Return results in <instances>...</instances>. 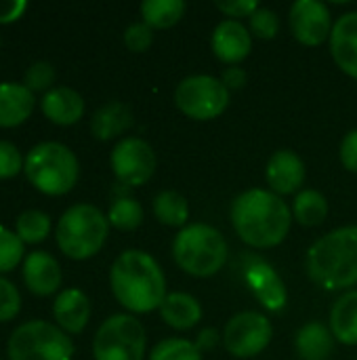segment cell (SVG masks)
Listing matches in <instances>:
<instances>
[{"mask_svg":"<svg viewBox=\"0 0 357 360\" xmlns=\"http://www.w3.org/2000/svg\"><path fill=\"white\" fill-rule=\"evenodd\" d=\"M231 226L242 243L252 249L282 245L292 226V209L271 190L252 188L231 205Z\"/></svg>","mask_w":357,"mask_h":360,"instance_id":"2","label":"cell"},{"mask_svg":"<svg viewBox=\"0 0 357 360\" xmlns=\"http://www.w3.org/2000/svg\"><path fill=\"white\" fill-rule=\"evenodd\" d=\"M292 36L305 46H320L330 40L332 15L330 8L320 0H297L288 15Z\"/></svg>","mask_w":357,"mask_h":360,"instance_id":"12","label":"cell"},{"mask_svg":"<svg viewBox=\"0 0 357 360\" xmlns=\"http://www.w3.org/2000/svg\"><path fill=\"white\" fill-rule=\"evenodd\" d=\"M36 108V95L23 82H0V129L23 124Z\"/></svg>","mask_w":357,"mask_h":360,"instance_id":"20","label":"cell"},{"mask_svg":"<svg viewBox=\"0 0 357 360\" xmlns=\"http://www.w3.org/2000/svg\"><path fill=\"white\" fill-rule=\"evenodd\" d=\"M244 281L259 304L269 312H282L288 304V291L282 276L261 257H246Z\"/></svg>","mask_w":357,"mask_h":360,"instance_id":"13","label":"cell"},{"mask_svg":"<svg viewBox=\"0 0 357 360\" xmlns=\"http://www.w3.org/2000/svg\"><path fill=\"white\" fill-rule=\"evenodd\" d=\"M227 240L208 224H187L173 240L175 264L189 276L210 278L227 262Z\"/></svg>","mask_w":357,"mask_h":360,"instance_id":"6","label":"cell"},{"mask_svg":"<svg viewBox=\"0 0 357 360\" xmlns=\"http://www.w3.org/2000/svg\"><path fill=\"white\" fill-rule=\"evenodd\" d=\"M330 331L343 346H357V289L345 291L330 310Z\"/></svg>","mask_w":357,"mask_h":360,"instance_id":"24","label":"cell"},{"mask_svg":"<svg viewBox=\"0 0 357 360\" xmlns=\"http://www.w3.org/2000/svg\"><path fill=\"white\" fill-rule=\"evenodd\" d=\"M231 93L221 78L210 74H194L183 78L175 89V105L191 120L219 118L229 105Z\"/></svg>","mask_w":357,"mask_h":360,"instance_id":"9","label":"cell"},{"mask_svg":"<svg viewBox=\"0 0 357 360\" xmlns=\"http://www.w3.org/2000/svg\"><path fill=\"white\" fill-rule=\"evenodd\" d=\"M221 338H223V335H221L217 329H213V327H206V329H202V331L198 333V338H196V346H198V350L204 354V352H210V350H215V348L219 346Z\"/></svg>","mask_w":357,"mask_h":360,"instance_id":"41","label":"cell"},{"mask_svg":"<svg viewBox=\"0 0 357 360\" xmlns=\"http://www.w3.org/2000/svg\"><path fill=\"white\" fill-rule=\"evenodd\" d=\"M21 312V293L13 281L0 276V325L11 323Z\"/></svg>","mask_w":357,"mask_h":360,"instance_id":"33","label":"cell"},{"mask_svg":"<svg viewBox=\"0 0 357 360\" xmlns=\"http://www.w3.org/2000/svg\"><path fill=\"white\" fill-rule=\"evenodd\" d=\"M339 158L343 162V167L349 173H357V129L349 131L343 141H341V150H339Z\"/></svg>","mask_w":357,"mask_h":360,"instance_id":"38","label":"cell"},{"mask_svg":"<svg viewBox=\"0 0 357 360\" xmlns=\"http://www.w3.org/2000/svg\"><path fill=\"white\" fill-rule=\"evenodd\" d=\"M23 175L40 194L63 196L78 184L80 162L69 146L61 141H40L27 152Z\"/></svg>","mask_w":357,"mask_h":360,"instance_id":"4","label":"cell"},{"mask_svg":"<svg viewBox=\"0 0 357 360\" xmlns=\"http://www.w3.org/2000/svg\"><path fill=\"white\" fill-rule=\"evenodd\" d=\"M27 8L29 4L25 0H0V25L21 19Z\"/></svg>","mask_w":357,"mask_h":360,"instance_id":"39","label":"cell"},{"mask_svg":"<svg viewBox=\"0 0 357 360\" xmlns=\"http://www.w3.org/2000/svg\"><path fill=\"white\" fill-rule=\"evenodd\" d=\"M328 42L339 70L357 80V11L339 17Z\"/></svg>","mask_w":357,"mask_h":360,"instance_id":"19","label":"cell"},{"mask_svg":"<svg viewBox=\"0 0 357 360\" xmlns=\"http://www.w3.org/2000/svg\"><path fill=\"white\" fill-rule=\"evenodd\" d=\"M0 46H2V36H0Z\"/></svg>","mask_w":357,"mask_h":360,"instance_id":"42","label":"cell"},{"mask_svg":"<svg viewBox=\"0 0 357 360\" xmlns=\"http://www.w3.org/2000/svg\"><path fill=\"white\" fill-rule=\"evenodd\" d=\"M74 342L55 323L48 321H27L13 329L6 340L8 360H72Z\"/></svg>","mask_w":357,"mask_h":360,"instance_id":"7","label":"cell"},{"mask_svg":"<svg viewBox=\"0 0 357 360\" xmlns=\"http://www.w3.org/2000/svg\"><path fill=\"white\" fill-rule=\"evenodd\" d=\"M112 171L116 179L126 188L145 186L158 167L154 148L141 137H122L109 156Z\"/></svg>","mask_w":357,"mask_h":360,"instance_id":"11","label":"cell"},{"mask_svg":"<svg viewBox=\"0 0 357 360\" xmlns=\"http://www.w3.org/2000/svg\"><path fill=\"white\" fill-rule=\"evenodd\" d=\"M145 350V327L128 312L105 319L93 340L95 360H143Z\"/></svg>","mask_w":357,"mask_h":360,"instance_id":"8","label":"cell"},{"mask_svg":"<svg viewBox=\"0 0 357 360\" xmlns=\"http://www.w3.org/2000/svg\"><path fill=\"white\" fill-rule=\"evenodd\" d=\"M23 165L25 156L21 154V150L8 139H0V179L17 177L19 173H23Z\"/></svg>","mask_w":357,"mask_h":360,"instance_id":"34","label":"cell"},{"mask_svg":"<svg viewBox=\"0 0 357 360\" xmlns=\"http://www.w3.org/2000/svg\"><path fill=\"white\" fill-rule=\"evenodd\" d=\"M185 15L183 0H145L141 4V17L151 30H168L177 25Z\"/></svg>","mask_w":357,"mask_h":360,"instance_id":"27","label":"cell"},{"mask_svg":"<svg viewBox=\"0 0 357 360\" xmlns=\"http://www.w3.org/2000/svg\"><path fill=\"white\" fill-rule=\"evenodd\" d=\"M40 110L46 120L57 127H72L82 120L86 103L84 97L72 86H53L40 99Z\"/></svg>","mask_w":357,"mask_h":360,"instance_id":"18","label":"cell"},{"mask_svg":"<svg viewBox=\"0 0 357 360\" xmlns=\"http://www.w3.org/2000/svg\"><path fill=\"white\" fill-rule=\"evenodd\" d=\"M107 221L112 228L120 230V232H133L143 224V207L141 202H137L133 196H118L112 205L109 211L105 213Z\"/></svg>","mask_w":357,"mask_h":360,"instance_id":"29","label":"cell"},{"mask_svg":"<svg viewBox=\"0 0 357 360\" xmlns=\"http://www.w3.org/2000/svg\"><path fill=\"white\" fill-rule=\"evenodd\" d=\"M0 360H2V359H0Z\"/></svg>","mask_w":357,"mask_h":360,"instance_id":"43","label":"cell"},{"mask_svg":"<svg viewBox=\"0 0 357 360\" xmlns=\"http://www.w3.org/2000/svg\"><path fill=\"white\" fill-rule=\"evenodd\" d=\"M107 234V215L90 202L72 205L63 211L55 226V240L59 251L74 262L95 257L103 249Z\"/></svg>","mask_w":357,"mask_h":360,"instance_id":"5","label":"cell"},{"mask_svg":"<svg viewBox=\"0 0 357 360\" xmlns=\"http://www.w3.org/2000/svg\"><path fill=\"white\" fill-rule=\"evenodd\" d=\"M274 338L271 321L261 312H240L231 316L223 329V346L236 359L259 356Z\"/></svg>","mask_w":357,"mask_h":360,"instance_id":"10","label":"cell"},{"mask_svg":"<svg viewBox=\"0 0 357 360\" xmlns=\"http://www.w3.org/2000/svg\"><path fill=\"white\" fill-rule=\"evenodd\" d=\"M133 110L118 99L99 105L90 116V133L99 141H112L133 127Z\"/></svg>","mask_w":357,"mask_h":360,"instance_id":"21","label":"cell"},{"mask_svg":"<svg viewBox=\"0 0 357 360\" xmlns=\"http://www.w3.org/2000/svg\"><path fill=\"white\" fill-rule=\"evenodd\" d=\"M221 82H223V84L227 86V91L231 93V91H238V89H244V86H246L248 74H246V70L240 68V65H229V68L223 70Z\"/></svg>","mask_w":357,"mask_h":360,"instance_id":"40","label":"cell"},{"mask_svg":"<svg viewBox=\"0 0 357 360\" xmlns=\"http://www.w3.org/2000/svg\"><path fill=\"white\" fill-rule=\"evenodd\" d=\"M109 287L116 302L133 316L160 310L168 295L160 264L141 249H126L114 259Z\"/></svg>","mask_w":357,"mask_h":360,"instance_id":"1","label":"cell"},{"mask_svg":"<svg viewBox=\"0 0 357 360\" xmlns=\"http://www.w3.org/2000/svg\"><path fill=\"white\" fill-rule=\"evenodd\" d=\"M124 44L133 53H145L154 44V30L145 21H135L124 30Z\"/></svg>","mask_w":357,"mask_h":360,"instance_id":"36","label":"cell"},{"mask_svg":"<svg viewBox=\"0 0 357 360\" xmlns=\"http://www.w3.org/2000/svg\"><path fill=\"white\" fill-rule=\"evenodd\" d=\"M149 360H202V352L198 350L196 342L183 338H168L151 348Z\"/></svg>","mask_w":357,"mask_h":360,"instance_id":"30","label":"cell"},{"mask_svg":"<svg viewBox=\"0 0 357 360\" xmlns=\"http://www.w3.org/2000/svg\"><path fill=\"white\" fill-rule=\"evenodd\" d=\"M215 6L223 15H227L229 19H236V21H240L242 17L250 19L261 8L257 0H225V2H215Z\"/></svg>","mask_w":357,"mask_h":360,"instance_id":"37","label":"cell"},{"mask_svg":"<svg viewBox=\"0 0 357 360\" xmlns=\"http://www.w3.org/2000/svg\"><path fill=\"white\" fill-rule=\"evenodd\" d=\"M307 177V169L303 158L292 150H278L265 169L267 186L278 196L299 194Z\"/></svg>","mask_w":357,"mask_h":360,"instance_id":"15","label":"cell"},{"mask_svg":"<svg viewBox=\"0 0 357 360\" xmlns=\"http://www.w3.org/2000/svg\"><path fill=\"white\" fill-rule=\"evenodd\" d=\"M50 217L40 209H27L15 219V234L23 240V245H38L50 234Z\"/></svg>","mask_w":357,"mask_h":360,"instance_id":"28","label":"cell"},{"mask_svg":"<svg viewBox=\"0 0 357 360\" xmlns=\"http://www.w3.org/2000/svg\"><path fill=\"white\" fill-rule=\"evenodd\" d=\"M305 270L309 281L326 291H351L357 285V226L318 238L305 255Z\"/></svg>","mask_w":357,"mask_h":360,"instance_id":"3","label":"cell"},{"mask_svg":"<svg viewBox=\"0 0 357 360\" xmlns=\"http://www.w3.org/2000/svg\"><path fill=\"white\" fill-rule=\"evenodd\" d=\"M53 321L67 335H78L90 321V300L78 287L61 289L53 302Z\"/></svg>","mask_w":357,"mask_h":360,"instance_id":"17","label":"cell"},{"mask_svg":"<svg viewBox=\"0 0 357 360\" xmlns=\"http://www.w3.org/2000/svg\"><path fill=\"white\" fill-rule=\"evenodd\" d=\"M55 80H57V70L50 61L46 59H38L34 63L27 65V70L23 72V84L36 95V93H46L55 86Z\"/></svg>","mask_w":357,"mask_h":360,"instance_id":"32","label":"cell"},{"mask_svg":"<svg viewBox=\"0 0 357 360\" xmlns=\"http://www.w3.org/2000/svg\"><path fill=\"white\" fill-rule=\"evenodd\" d=\"M25 259V245L15 234V230H8L0 226V276L13 272L19 264Z\"/></svg>","mask_w":357,"mask_h":360,"instance_id":"31","label":"cell"},{"mask_svg":"<svg viewBox=\"0 0 357 360\" xmlns=\"http://www.w3.org/2000/svg\"><path fill=\"white\" fill-rule=\"evenodd\" d=\"M328 217V200L318 190H301L292 202V219L305 228L322 226Z\"/></svg>","mask_w":357,"mask_h":360,"instance_id":"26","label":"cell"},{"mask_svg":"<svg viewBox=\"0 0 357 360\" xmlns=\"http://www.w3.org/2000/svg\"><path fill=\"white\" fill-rule=\"evenodd\" d=\"M250 34L261 40H271L280 32V17L271 8H259L250 19Z\"/></svg>","mask_w":357,"mask_h":360,"instance_id":"35","label":"cell"},{"mask_svg":"<svg viewBox=\"0 0 357 360\" xmlns=\"http://www.w3.org/2000/svg\"><path fill=\"white\" fill-rule=\"evenodd\" d=\"M21 278L29 293L36 297H48L59 293L63 272L59 262L46 251H32L21 264Z\"/></svg>","mask_w":357,"mask_h":360,"instance_id":"14","label":"cell"},{"mask_svg":"<svg viewBox=\"0 0 357 360\" xmlns=\"http://www.w3.org/2000/svg\"><path fill=\"white\" fill-rule=\"evenodd\" d=\"M162 321L175 331H189L202 321V306L200 302L183 291H173L160 306Z\"/></svg>","mask_w":357,"mask_h":360,"instance_id":"22","label":"cell"},{"mask_svg":"<svg viewBox=\"0 0 357 360\" xmlns=\"http://www.w3.org/2000/svg\"><path fill=\"white\" fill-rule=\"evenodd\" d=\"M210 46L219 61H223L227 65H238L252 51V34L240 21L225 19L215 27Z\"/></svg>","mask_w":357,"mask_h":360,"instance_id":"16","label":"cell"},{"mask_svg":"<svg viewBox=\"0 0 357 360\" xmlns=\"http://www.w3.org/2000/svg\"><path fill=\"white\" fill-rule=\"evenodd\" d=\"M154 215L162 226L168 228H185L187 219H189V205L187 198L175 190H162L160 194H156L154 202H151Z\"/></svg>","mask_w":357,"mask_h":360,"instance_id":"25","label":"cell"},{"mask_svg":"<svg viewBox=\"0 0 357 360\" xmlns=\"http://www.w3.org/2000/svg\"><path fill=\"white\" fill-rule=\"evenodd\" d=\"M335 342L330 327L318 321L303 325L295 335L297 354L303 360H326L335 350Z\"/></svg>","mask_w":357,"mask_h":360,"instance_id":"23","label":"cell"}]
</instances>
